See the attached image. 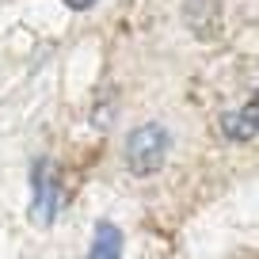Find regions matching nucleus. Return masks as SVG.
<instances>
[{
	"label": "nucleus",
	"mask_w": 259,
	"mask_h": 259,
	"mask_svg": "<svg viewBox=\"0 0 259 259\" xmlns=\"http://www.w3.org/2000/svg\"><path fill=\"white\" fill-rule=\"evenodd\" d=\"M171 149V134L160 122H145V126L130 130L126 138V164L134 176H153L164 168V156Z\"/></svg>",
	"instance_id": "1"
},
{
	"label": "nucleus",
	"mask_w": 259,
	"mask_h": 259,
	"mask_svg": "<svg viewBox=\"0 0 259 259\" xmlns=\"http://www.w3.org/2000/svg\"><path fill=\"white\" fill-rule=\"evenodd\" d=\"M31 221L34 225H54L57 218V206H61V171L54 168L50 160H34L31 168Z\"/></svg>",
	"instance_id": "2"
},
{
	"label": "nucleus",
	"mask_w": 259,
	"mask_h": 259,
	"mask_svg": "<svg viewBox=\"0 0 259 259\" xmlns=\"http://www.w3.org/2000/svg\"><path fill=\"white\" fill-rule=\"evenodd\" d=\"M183 19H187V27H191L198 38H213L218 27H221V12H218L213 0H187L183 4Z\"/></svg>",
	"instance_id": "3"
},
{
	"label": "nucleus",
	"mask_w": 259,
	"mask_h": 259,
	"mask_svg": "<svg viewBox=\"0 0 259 259\" xmlns=\"http://www.w3.org/2000/svg\"><path fill=\"white\" fill-rule=\"evenodd\" d=\"M255 118H259V107H255V99H248L244 107L221 114V134L229 141H251L255 138Z\"/></svg>",
	"instance_id": "4"
},
{
	"label": "nucleus",
	"mask_w": 259,
	"mask_h": 259,
	"mask_svg": "<svg viewBox=\"0 0 259 259\" xmlns=\"http://www.w3.org/2000/svg\"><path fill=\"white\" fill-rule=\"evenodd\" d=\"M88 259H122V229L111 221H99L96 236H92Z\"/></svg>",
	"instance_id": "5"
},
{
	"label": "nucleus",
	"mask_w": 259,
	"mask_h": 259,
	"mask_svg": "<svg viewBox=\"0 0 259 259\" xmlns=\"http://www.w3.org/2000/svg\"><path fill=\"white\" fill-rule=\"evenodd\" d=\"M65 4H69V8H73V12H84V8H92L96 0H65Z\"/></svg>",
	"instance_id": "6"
}]
</instances>
